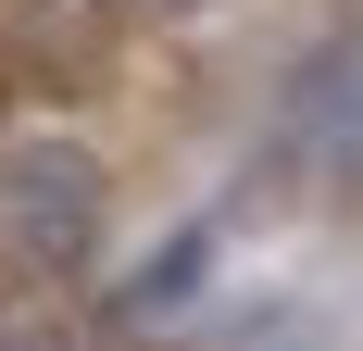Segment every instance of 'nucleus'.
Masks as SVG:
<instances>
[{
    "label": "nucleus",
    "instance_id": "1",
    "mask_svg": "<svg viewBox=\"0 0 363 351\" xmlns=\"http://www.w3.org/2000/svg\"><path fill=\"white\" fill-rule=\"evenodd\" d=\"M101 239H113V163L63 126H13L0 139V264L26 288H75L101 276Z\"/></svg>",
    "mask_w": 363,
    "mask_h": 351
},
{
    "label": "nucleus",
    "instance_id": "2",
    "mask_svg": "<svg viewBox=\"0 0 363 351\" xmlns=\"http://www.w3.org/2000/svg\"><path fill=\"white\" fill-rule=\"evenodd\" d=\"M213 251H225V226H213V213H201V226H176V239L138 264V276L113 288V326H176L188 301H201V276H213Z\"/></svg>",
    "mask_w": 363,
    "mask_h": 351
},
{
    "label": "nucleus",
    "instance_id": "3",
    "mask_svg": "<svg viewBox=\"0 0 363 351\" xmlns=\"http://www.w3.org/2000/svg\"><path fill=\"white\" fill-rule=\"evenodd\" d=\"M101 13H125V26H188V13H213V0H101Z\"/></svg>",
    "mask_w": 363,
    "mask_h": 351
},
{
    "label": "nucleus",
    "instance_id": "4",
    "mask_svg": "<svg viewBox=\"0 0 363 351\" xmlns=\"http://www.w3.org/2000/svg\"><path fill=\"white\" fill-rule=\"evenodd\" d=\"M0 351H50V339H38V314L13 301V288H0Z\"/></svg>",
    "mask_w": 363,
    "mask_h": 351
}]
</instances>
